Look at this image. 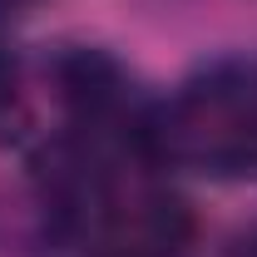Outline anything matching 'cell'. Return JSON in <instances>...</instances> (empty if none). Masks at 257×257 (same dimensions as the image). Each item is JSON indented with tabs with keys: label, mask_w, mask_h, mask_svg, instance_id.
Wrapping results in <instances>:
<instances>
[{
	"label": "cell",
	"mask_w": 257,
	"mask_h": 257,
	"mask_svg": "<svg viewBox=\"0 0 257 257\" xmlns=\"http://www.w3.org/2000/svg\"><path fill=\"white\" fill-rule=\"evenodd\" d=\"M20 128H25V104H20V94H15V74H10V64H5V55H0V144L15 139Z\"/></svg>",
	"instance_id": "cell-3"
},
{
	"label": "cell",
	"mask_w": 257,
	"mask_h": 257,
	"mask_svg": "<svg viewBox=\"0 0 257 257\" xmlns=\"http://www.w3.org/2000/svg\"><path fill=\"white\" fill-rule=\"evenodd\" d=\"M55 94L74 114V124H114L128 114V79L114 55H104L94 45H64L50 64Z\"/></svg>",
	"instance_id": "cell-2"
},
{
	"label": "cell",
	"mask_w": 257,
	"mask_h": 257,
	"mask_svg": "<svg viewBox=\"0 0 257 257\" xmlns=\"http://www.w3.org/2000/svg\"><path fill=\"white\" fill-rule=\"evenodd\" d=\"M114 257H124V252H114Z\"/></svg>",
	"instance_id": "cell-5"
},
{
	"label": "cell",
	"mask_w": 257,
	"mask_h": 257,
	"mask_svg": "<svg viewBox=\"0 0 257 257\" xmlns=\"http://www.w3.org/2000/svg\"><path fill=\"white\" fill-rule=\"evenodd\" d=\"M159 159L188 163L213 178L257 173V74L218 64L193 79L159 119L139 128Z\"/></svg>",
	"instance_id": "cell-1"
},
{
	"label": "cell",
	"mask_w": 257,
	"mask_h": 257,
	"mask_svg": "<svg viewBox=\"0 0 257 257\" xmlns=\"http://www.w3.org/2000/svg\"><path fill=\"white\" fill-rule=\"evenodd\" d=\"M0 10H5V0H0Z\"/></svg>",
	"instance_id": "cell-4"
}]
</instances>
